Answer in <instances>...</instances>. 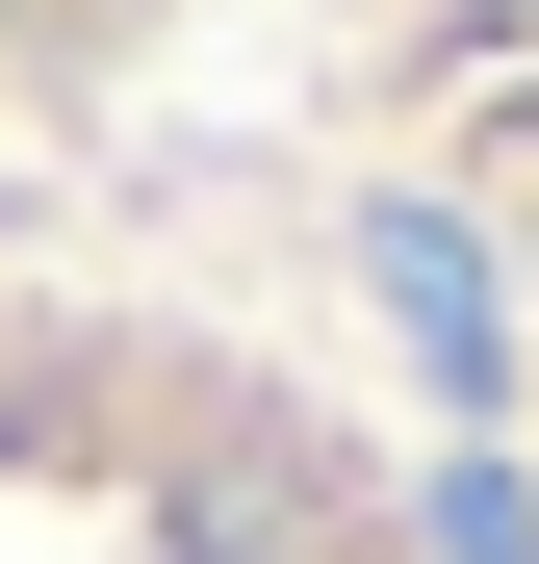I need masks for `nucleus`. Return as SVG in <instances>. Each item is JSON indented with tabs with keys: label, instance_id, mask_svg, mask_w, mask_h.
Returning <instances> with one entry per match:
<instances>
[{
	"label": "nucleus",
	"instance_id": "1",
	"mask_svg": "<svg viewBox=\"0 0 539 564\" xmlns=\"http://www.w3.org/2000/svg\"><path fill=\"white\" fill-rule=\"evenodd\" d=\"M386 308H411V359H436V386H488V282L436 257V231H386Z\"/></svg>",
	"mask_w": 539,
	"mask_h": 564
},
{
	"label": "nucleus",
	"instance_id": "2",
	"mask_svg": "<svg viewBox=\"0 0 539 564\" xmlns=\"http://www.w3.org/2000/svg\"><path fill=\"white\" fill-rule=\"evenodd\" d=\"M436 564H539V513L488 488V462H463V488H436Z\"/></svg>",
	"mask_w": 539,
	"mask_h": 564
}]
</instances>
